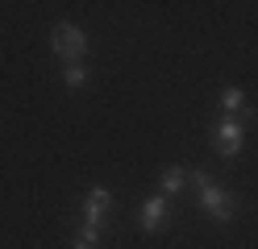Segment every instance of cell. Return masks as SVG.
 Listing matches in <instances>:
<instances>
[{
    "mask_svg": "<svg viewBox=\"0 0 258 249\" xmlns=\"http://www.w3.org/2000/svg\"><path fill=\"white\" fill-rule=\"evenodd\" d=\"M191 183H196V191H200V208H204V216H208V220L229 224L233 216H237V195H233V191L217 187V183L208 179L204 171H191Z\"/></svg>",
    "mask_w": 258,
    "mask_h": 249,
    "instance_id": "obj_1",
    "label": "cell"
},
{
    "mask_svg": "<svg viewBox=\"0 0 258 249\" xmlns=\"http://www.w3.org/2000/svg\"><path fill=\"white\" fill-rule=\"evenodd\" d=\"M50 50H54V58L62 66H71V62H84L88 58V33L71 25V21H58L50 29Z\"/></svg>",
    "mask_w": 258,
    "mask_h": 249,
    "instance_id": "obj_2",
    "label": "cell"
},
{
    "mask_svg": "<svg viewBox=\"0 0 258 249\" xmlns=\"http://www.w3.org/2000/svg\"><path fill=\"white\" fill-rule=\"evenodd\" d=\"M241 145H246V121H237V116H221L217 129H213V149H217V158H237L241 154Z\"/></svg>",
    "mask_w": 258,
    "mask_h": 249,
    "instance_id": "obj_3",
    "label": "cell"
},
{
    "mask_svg": "<svg viewBox=\"0 0 258 249\" xmlns=\"http://www.w3.org/2000/svg\"><path fill=\"white\" fill-rule=\"evenodd\" d=\"M167 224H171V199L158 195V191L146 195V199H142V208H138V228L150 237V232H163Z\"/></svg>",
    "mask_w": 258,
    "mask_h": 249,
    "instance_id": "obj_4",
    "label": "cell"
},
{
    "mask_svg": "<svg viewBox=\"0 0 258 249\" xmlns=\"http://www.w3.org/2000/svg\"><path fill=\"white\" fill-rule=\"evenodd\" d=\"M108 212H112V191H108V187H92V191L84 195V224L104 228Z\"/></svg>",
    "mask_w": 258,
    "mask_h": 249,
    "instance_id": "obj_5",
    "label": "cell"
},
{
    "mask_svg": "<svg viewBox=\"0 0 258 249\" xmlns=\"http://www.w3.org/2000/svg\"><path fill=\"white\" fill-rule=\"evenodd\" d=\"M191 183V171L187 166H167L163 175H158V195H167V199H175L183 187Z\"/></svg>",
    "mask_w": 258,
    "mask_h": 249,
    "instance_id": "obj_6",
    "label": "cell"
},
{
    "mask_svg": "<svg viewBox=\"0 0 258 249\" xmlns=\"http://www.w3.org/2000/svg\"><path fill=\"white\" fill-rule=\"evenodd\" d=\"M221 108H225V116L250 121V108H246V92H241V88H225V92H221Z\"/></svg>",
    "mask_w": 258,
    "mask_h": 249,
    "instance_id": "obj_7",
    "label": "cell"
},
{
    "mask_svg": "<svg viewBox=\"0 0 258 249\" xmlns=\"http://www.w3.org/2000/svg\"><path fill=\"white\" fill-rule=\"evenodd\" d=\"M100 241H104V228H96V224H84V228L75 232L71 249H100Z\"/></svg>",
    "mask_w": 258,
    "mask_h": 249,
    "instance_id": "obj_8",
    "label": "cell"
},
{
    "mask_svg": "<svg viewBox=\"0 0 258 249\" xmlns=\"http://www.w3.org/2000/svg\"><path fill=\"white\" fill-rule=\"evenodd\" d=\"M84 83H88V66H84V62H71V66H62V88L79 92Z\"/></svg>",
    "mask_w": 258,
    "mask_h": 249,
    "instance_id": "obj_9",
    "label": "cell"
}]
</instances>
